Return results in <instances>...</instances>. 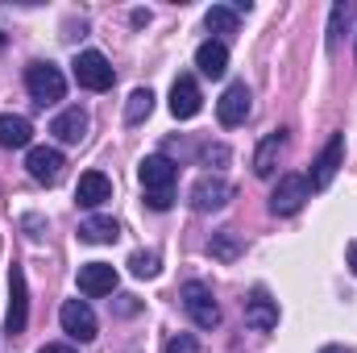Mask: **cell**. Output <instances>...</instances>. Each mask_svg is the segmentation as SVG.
<instances>
[{
    "mask_svg": "<svg viewBox=\"0 0 357 353\" xmlns=\"http://www.w3.org/2000/svg\"><path fill=\"white\" fill-rule=\"evenodd\" d=\"M178 299H183V312L191 316L195 329H216L220 324V303H216V295H212L208 283H199V278L183 283V295Z\"/></svg>",
    "mask_w": 357,
    "mask_h": 353,
    "instance_id": "cell-1",
    "label": "cell"
},
{
    "mask_svg": "<svg viewBox=\"0 0 357 353\" xmlns=\"http://www.w3.org/2000/svg\"><path fill=\"white\" fill-rule=\"evenodd\" d=\"M25 88H29V96L46 108V104H59V100L67 96V80H63V71H59L54 63H29V67H25Z\"/></svg>",
    "mask_w": 357,
    "mask_h": 353,
    "instance_id": "cell-2",
    "label": "cell"
},
{
    "mask_svg": "<svg viewBox=\"0 0 357 353\" xmlns=\"http://www.w3.org/2000/svg\"><path fill=\"white\" fill-rule=\"evenodd\" d=\"M307 200H312L307 175H282L274 183V191H270V212H274V216H295Z\"/></svg>",
    "mask_w": 357,
    "mask_h": 353,
    "instance_id": "cell-3",
    "label": "cell"
},
{
    "mask_svg": "<svg viewBox=\"0 0 357 353\" xmlns=\"http://www.w3.org/2000/svg\"><path fill=\"white\" fill-rule=\"evenodd\" d=\"M75 84L88 91H108L112 88V80H116V71H112V63L100 54V50H79L75 54Z\"/></svg>",
    "mask_w": 357,
    "mask_h": 353,
    "instance_id": "cell-4",
    "label": "cell"
},
{
    "mask_svg": "<svg viewBox=\"0 0 357 353\" xmlns=\"http://www.w3.org/2000/svg\"><path fill=\"white\" fill-rule=\"evenodd\" d=\"M29 324V287H25V270L21 266H8V320H4V333L8 337H21Z\"/></svg>",
    "mask_w": 357,
    "mask_h": 353,
    "instance_id": "cell-5",
    "label": "cell"
},
{
    "mask_svg": "<svg viewBox=\"0 0 357 353\" xmlns=\"http://www.w3.org/2000/svg\"><path fill=\"white\" fill-rule=\"evenodd\" d=\"M59 324H63V333L75 341V345H88V341H96V312H91L84 299H67L63 308H59Z\"/></svg>",
    "mask_w": 357,
    "mask_h": 353,
    "instance_id": "cell-6",
    "label": "cell"
},
{
    "mask_svg": "<svg viewBox=\"0 0 357 353\" xmlns=\"http://www.w3.org/2000/svg\"><path fill=\"white\" fill-rule=\"evenodd\" d=\"M341 163H345V133H333V137H328V146L320 150V158L312 163V175H307L312 191H324V187L337 179Z\"/></svg>",
    "mask_w": 357,
    "mask_h": 353,
    "instance_id": "cell-7",
    "label": "cell"
},
{
    "mask_svg": "<svg viewBox=\"0 0 357 353\" xmlns=\"http://www.w3.org/2000/svg\"><path fill=\"white\" fill-rule=\"evenodd\" d=\"M25 171L33 183H46V187H54L63 171H67V158H63V150H54V146H33L29 150V158H25Z\"/></svg>",
    "mask_w": 357,
    "mask_h": 353,
    "instance_id": "cell-8",
    "label": "cell"
},
{
    "mask_svg": "<svg viewBox=\"0 0 357 353\" xmlns=\"http://www.w3.org/2000/svg\"><path fill=\"white\" fill-rule=\"evenodd\" d=\"M229 200H233V187L220 175H199L195 187H191V208L195 212H220Z\"/></svg>",
    "mask_w": 357,
    "mask_h": 353,
    "instance_id": "cell-9",
    "label": "cell"
},
{
    "mask_svg": "<svg viewBox=\"0 0 357 353\" xmlns=\"http://www.w3.org/2000/svg\"><path fill=\"white\" fill-rule=\"evenodd\" d=\"M137 179H142L146 195H150V191H171L175 179H178V167L167 158V154H146L142 167H137Z\"/></svg>",
    "mask_w": 357,
    "mask_h": 353,
    "instance_id": "cell-10",
    "label": "cell"
},
{
    "mask_svg": "<svg viewBox=\"0 0 357 353\" xmlns=\"http://www.w3.org/2000/svg\"><path fill=\"white\" fill-rule=\"evenodd\" d=\"M250 100H254V96H250L245 84H229L225 96L216 100V117H220V125H225V129H237V125L250 117Z\"/></svg>",
    "mask_w": 357,
    "mask_h": 353,
    "instance_id": "cell-11",
    "label": "cell"
},
{
    "mask_svg": "<svg viewBox=\"0 0 357 353\" xmlns=\"http://www.w3.org/2000/svg\"><path fill=\"white\" fill-rule=\"evenodd\" d=\"M245 324L258 333H274L278 329V299H270L266 287H254V295L245 299Z\"/></svg>",
    "mask_w": 357,
    "mask_h": 353,
    "instance_id": "cell-12",
    "label": "cell"
},
{
    "mask_svg": "<svg viewBox=\"0 0 357 353\" xmlns=\"http://www.w3.org/2000/svg\"><path fill=\"white\" fill-rule=\"evenodd\" d=\"M50 133L63 142V146H79L84 137H88V112L79 108V104H71V108H63L54 121H50Z\"/></svg>",
    "mask_w": 357,
    "mask_h": 353,
    "instance_id": "cell-13",
    "label": "cell"
},
{
    "mask_svg": "<svg viewBox=\"0 0 357 353\" xmlns=\"http://www.w3.org/2000/svg\"><path fill=\"white\" fill-rule=\"evenodd\" d=\"M199 108H204V96H199L195 75H178L175 88H171V112H175V121H191Z\"/></svg>",
    "mask_w": 357,
    "mask_h": 353,
    "instance_id": "cell-14",
    "label": "cell"
},
{
    "mask_svg": "<svg viewBox=\"0 0 357 353\" xmlns=\"http://www.w3.org/2000/svg\"><path fill=\"white\" fill-rule=\"evenodd\" d=\"M79 291H84V295H91V299L112 295V291H116V266H108V262L79 266Z\"/></svg>",
    "mask_w": 357,
    "mask_h": 353,
    "instance_id": "cell-15",
    "label": "cell"
},
{
    "mask_svg": "<svg viewBox=\"0 0 357 353\" xmlns=\"http://www.w3.org/2000/svg\"><path fill=\"white\" fill-rule=\"evenodd\" d=\"M195 67H199V75H208V80H225V71H229V46H225L220 38L199 42V50H195Z\"/></svg>",
    "mask_w": 357,
    "mask_h": 353,
    "instance_id": "cell-16",
    "label": "cell"
},
{
    "mask_svg": "<svg viewBox=\"0 0 357 353\" xmlns=\"http://www.w3.org/2000/svg\"><path fill=\"white\" fill-rule=\"evenodd\" d=\"M282 150H287V129H274V133H266V137L258 142V150H254V175H258V179L274 175V167H278Z\"/></svg>",
    "mask_w": 357,
    "mask_h": 353,
    "instance_id": "cell-17",
    "label": "cell"
},
{
    "mask_svg": "<svg viewBox=\"0 0 357 353\" xmlns=\"http://www.w3.org/2000/svg\"><path fill=\"white\" fill-rule=\"evenodd\" d=\"M75 200L84 208H100L104 200H112V179L104 175V171H84L79 187H75Z\"/></svg>",
    "mask_w": 357,
    "mask_h": 353,
    "instance_id": "cell-18",
    "label": "cell"
},
{
    "mask_svg": "<svg viewBox=\"0 0 357 353\" xmlns=\"http://www.w3.org/2000/svg\"><path fill=\"white\" fill-rule=\"evenodd\" d=\"M33 142V125L21 112H0V146L4 150H25Z\"/></svg>",
    "mask_w": 357,
    "mask_h": 353,
    "instance_id": "cell-19",
    "label": "cell"
},
{
    "mask_svg": "<svg viewBox=\"0 0 357 353\" xmlns=\"http://www.w3.org/2000/svg\"><path fill=\"white\" fill-rule=\"evenodd\" d=\"M116 237H121V225L112 216H88L79 225V241H88V246H112Z\"/></svg>",
    "mask_w": 357,
    "mask_h": 353,
    "instance_id": "cell-20",
    "label": "cell"
},
{
    "mask_svg": "<svg viewBox=\"0 0 357 353\" xmlns=\"http://www.w3.org/2000/svg\"><path fill=\"white\" fill-rule=\"evenodd\" d=\"M204 25H208L212 33H237V13H233V4H212V8L204 13Z\"/></svg>",
    "mask_w": 357,
    "mask_h": 353,
    "instance_id": "cell-21",
    "label": "cell"
},
{
    "mask_svg": "<svg viewBox=\"0 0 357 353\" xmlns=\"http://www.w3.org/2000/svg\"><path fill=\"white\" fill-rule=\"evenodd\" d=\"M150 112H154V91L137 88L133 96H129V104H125V121H129V125H142Z\"/></svg>",
    "mask_w": 357,
    "mask_h": 353,
    "instance_id": "cell-22",
    "label": "cell"
},
{
    "mask_svg": "<svg viewBox=\"0 0 357 353\" xmlns=\"http://www.w3.org/2000/svg\"><path fill=\"white\" fill-rule=\"evenodd\" d=\"M208 250H212V258H225V262H233V258L241 254V237H237L233 229H220V233L208 241Z\"/></svg>",
    "mask_w": 357,
    "mask_h": 353,
    "instance_id": "cell-23",
    "label": "cell"
},
{
    "mask_svg": "<svg viewBox=\"0 0 357 353\" xmlns=\"http://www.w3.org/2000/svg\"><path fill=\"white\" fill-rule=\"evenodd\" d=\"M354 21V4H333V21H328V46H337L341 42V33H345V25Z\"/></svg>",
    "mask_w": 357,
    "mask_h": 353,
    "instance_id": "cell-24",
    "label": "cell"
},
{
    "mask_svg": "<svg viewBox=\"0 0 357 353\" xmlns=\"http://www.w3.org/2000/svg\"><path fill=\"white\" fill-rule=\"evenodd\" d=\"M129 270H133L137 278H154L162 266H158V254L150 250V254H133V258H129Z\"/></svg>",
    "mask_w": 357,
    "mask_h": 353,
    "instance_id": "cell-25",
    "label": "cell"
},
{
    "mask_svg": "<svg viewBox=\"0 0 357 353\" xmlns=\"http://www.w3.org/2000/svg\"><path fill=\"white\" fill-rule=\"evenodd\" d=\"M167 353H199V341L191 337V333H178L167 341Z\"/></svg>",
    "mask_w": 357,
    "mask_h": 353,
    "instance_id": "cell-26",
    "label": "cell"
},
{
    "mask_svg": "<svg viewBox=\"0 0 357 353\" xmlns=\"http://www.w3.org/2000/svg\"><path fill=\"white\" fill-rule=\"evenodd\" d=\"M146 204H150L154 212H167V208L175 204V191H150V195H146Z\"/></svg>",
    "mask_w": 357,
    "mask_h": 353,
    "instance_id": "cell-27",
    "label": "cell"
},
{
    "mask_svg": "<svg viewBox=\"0 0 357 353\" xmlns=\"http://www.w3.org/2000/svg\"><path fill=\"white\" fill-rule=\"evenodd\" d=\"M116 299H121V303H116V312H121V316L137 312V299H133V295H116Z\"/></svg>",
    "mask_w": 357,
    "mask_h": 353,
    "instance_id": "cell-28",
    "label": "cell"
},
{
    "mask_svg": "<svg viewBox=\"0 0 357 353\" xmlns=\"http://www.w3.org/2000/svg\"><path fill=\"white\" fill-rule=\"evenodd\" d=\"M345 258H349V270L357 274V241H349V250H345Z\"/></svg>",
    "mask_w": 357,
    "mask_h": 353,
    "instance_id": "cell-29",
    "label": "cell"
},
{
    "mask_svg": "<svg viewBox=\"0 0 357 353\" xmlns=\"http://www.w3.org/2000/svg\"><path fill=\"white\" fill-rule=\"evenodd\" d=\"M38 353H75V350H71V345H42Z\"/></svg>",
    "mask_w": 357,
    "mask_h": 353,
    "instance_id": "cell-30",
    "label": "cell"
},
{
    "mask_svg": "<svg viewBox=\"0 0 357 353\" xmlns=\"http://www.w3.org/2000/svg\"><path fill=\"white\" fill-rule=\"evenodd\" d=\"M320 353H349V350H345V345H324Z\"/></svg>",
    "mask_w": 357,
    "mask_h": 353,
    "instance_id": "cell-31",
    "label": "cell"
}]
</instances>
